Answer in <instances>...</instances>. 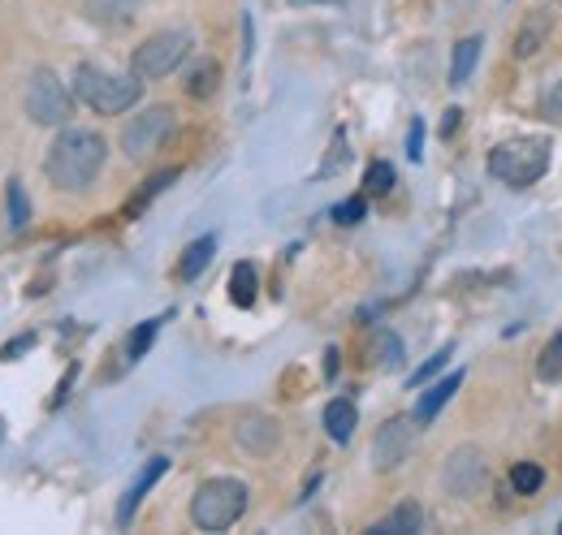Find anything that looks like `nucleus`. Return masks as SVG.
Masks as SVG:
<instances>
[{
	"label": "nucleus",
	"mask_w": 562,
	"mask_h": 535,
	"mask_svg": "<svg viewBox=\"0 0 562 535\" xmlns=\"http://www.w3.org/2000/svg\"><path fill=\"white\" fill-rule=\"evenodd\" d=\"M104 156H109V143L100 130H82V126H70V130L57 134V143L48 147V160H44V173L57 191L66 195H78L87 191L100 169H104Z\"/></svg>",
	"instance_id": "1"
},
{
	"label": "nucleus",
	"mask_w": 562,
	"mask_h": 535,
	"mask_svg": "<svg viewBox=\"0 0 562 535\" xmlns=\"http://www.w3.org/2000/svg\"><path fill=\"white\" fill-rule=\"evenodd\" d=\"M143 95V78L135 73H113L104 66H78L74 69V100H82L91 113L117 117L131 113Z\"/></svg>",
	"instance_id": "2"
},
{
	"label": "nucleus",
	"mask_w": 562,
	"mask_h": 535,
	"mask_svg": "<svg viewBox=\"0 0 562 535\" xmlns=\"http://www.w3.org/2000/svg\"><path fill=\"white\" fill-rule=\"evenodd\" d=\"M490 173L510 186V191H528L550 173V138H506L490 151Z\"/></svg>",
	"instance_id": "3"
},
{
	"label": "nucleus",
	"mask_w": 562,
	"mask_h": 535,
	"mask_svg": "<svg viewBox=\"0 0 562 535\" xmlns=\"http://www.w3.org/2000/svg\"><path fill=\"white\" fill-rule=\"evenodd\" d=\"M243 514H247V483L229 479V475L204 479L195 501H191V523L200 532H229Z\"/></svg>",
	"instance_id": "4"
},
{
	"label": "nucleus",
	"mask_w": 562,
	"mask_h": 535,
	"mask_svg": "<svg viewBox=\"0 0 562 535\" xmlns=\"http://www.w3.org/2000/svg\"><path fill=\"white\" fill-rule=\"evenodd\" d=\"M74 113V95L53 69H35L26 82V117L35 126H66Z\"/></svg>",
	"instance_id": "5"
},
{
	"label": "nucleus",
	"mask_w": 562,
	"mask_h": 535,
	"mask_svg": "<svg viewBox=\"0 0 562 535\" xmlns=\"http://www.w3.org/2000/svg\"><path fill=\"white\" fill-rule=\"evenodd\" d=\"M187 53H191V35L187 31H156L151 39H143L135 48V78H143V82L169 78L187 61Z\"/></svg>",
	"instance_id": "6"
},
{
	"label": "nucleus",
	"mask_w": 562,
	"mask_h": 535,
	"mask_svg": "<svg viewBox=\"0 0 562 535\" xmlns=\"http://www.w3.org/2000/svg\"><path fill=\"white\" fill-rule=\"evenodd\" d=\"M173 126H178V113H173L169 104L143 109L139 117H131V126L122 130V151H126L131 160H147V156H156V151L169 143Z\"/></svg>",
	"instance_id": "7"
},
{
	"label": "nucleus",
	"mask_w": 562,
	"mask_h": 535,
	"mask_svg": "<svg viewBox=\"0 0 562 535\" xmlns=\"http://www.w3.org/2000/svg\"><path fill=\"white\" fill-rule=\"evenodd\" d=\"M412 449H416V419H390L381 432H376V441H372V467L376 470H398L407 458H412Z\"/></svg>",
	"instance_id": "8"
},
{
	"label": "nucleus",
	"mask_w": 562,
	"mask_h": 535,
	"mask_svg": "<svg viewBox=\"0 0 562 535\" xmlns=\"http://www.w3.org/2000/svg\"><path fill=\"white\" fill-rule=\"evenodd\" d=\"M485 475H490L485 454H481L476 445H459V449L446 458V467H441V483H446L450 497H472V492H481Z\"/></svg>",
	"instance_id": "9"
},
{
	"label": "nucleus",
	"mask_w": 562,
	"mask_h": 535,
	"mask_svg": "<svg viewBox=\"0 0 562 535\" xmlns=\"http://www.w3.org/2000/svg\"><path fill=\"white\" fill-rule=\"evenodd\" d=\"M550 35H554V13H550V9H532V13L524 18V26L515 31V57H519V61L537 57V53L550 44Z\"/></svg>",
	"instance_id": "10"
},
{
	"label": "nucleus",
	"mask_w": 562,
	"mask_h": 535,
	"mask_svg": "<svg viewBox=\"0 0 562 535\" xmlns=\"http://www.w3.org/2000/svg\"><path fill=\"white\" fill-rule=\"evenodd\" d=\"M238 445L251 449V454H273L278 449V419L269 414H247L238 423Z\"/></svg>",
	"instance_id": "11"
},
{
	"label": "nucleus",
	"mask_w": 562,
	"mask_h": 535,
	"mask_svg": "<svg viewBox=\"0 0 562 535\" xmlns=\"http://www.w3.org/2000/svg\"><path fill=\"white\" fill-rule=\"evenodd\" d=\"M139 9L143 0H82L87 22H95V26H126L139 18Z\"/></svg>",
	"instance_id": "12"
},
{
	"label": "nucleus",
	"mask_w": 562,
	"mask_h": 535,
	"mask_svg": "<svg viewBox=\"0 0 562 535\" xmlns=\"http://www.w3.org/2000/svg\"><path fill=\"white\" fill-rule=\"evenodd\" d=\"M165 470H169V458H147V467L139 470V479L131 483V492H126V497H122V505H117V523H122V527H126V523L135 519L139 501L147 497V492H151V483H156V479H160Z\"/></svg>",
	"instance_id": "13"
},
{
	"label": "nucleus",
	"mask_w": 562,
	"mask_h": 535,
	"mask_svg": "<svg viewBox=\"0 0 562 535\" xmlns=\"http://www.w3.org/2000/svg\"><path fill=\"white\" fill-rule=\"evenodd\" d=\"M459 389H463V372H450L446 380H437L432 389H424V398L416 401V414H412V419H416V423H432V419L446 410V401L454 398Z\"/></svg>",
	"instance_id": "14"
},
{
	"label": "nucleus",
	"mask_w": 562,
	"mask_h": 535,
	"mask_svg": "<svg viewBox=\"0 0 562 535\" xmlns=\"http://www.w3.org/2000/svg\"><path fill=\"white\" fill-rule=\"evenodd\" d=\"M355 428H359V410H355L351 398H334L329 406H325V432H329L338 445L351 441Z\"/></svg>",
	"instance_id": "15"
},
{
	"label": "nucleus",
	"mask_w": 562,
	"mask_h": 535,
	"mask_svg": "<svg viewBox=\"0 0 562 535\" xmlns=\"http://www.w3.org/2000/svg\"><path fill=\"white\" fill-rule=\"evenodd\" d=\"M481 48H485V39H481V35H468V39H459V44H454V61H450V87H468L472 69H476V61H481Z\"/></svg>",
	"instance_id": "16"
},
{
	"label": "nucleus",
	"mask_w": 562,
	"mask_h": 535,
	"mask_svg": "<svg viewBox=\"0 0 562 535\" xmlns=\"http://www.w3.org/2000/svg\"><path fill=\"white\" fill-rule=\"evenodd\" d=\"M420 527H424V510L416 501H403L390 519H381V523L372 527V535H416Z\"/></svg>",
	"instance_id": "17"
},
{
	"label": "nucleus",
	"mask_w": 562,
	"mask_h": 535,
	"mask_svg": "<svg viewBox=\"0 0 562 535\" xmlns=\"http://www.w3.org/2000/svg\"><path fill=\"white\" fill-rule=\"evenodd\" d=\"M368 350H372V363H376V367H385V372L403 367V341H398V333L376 329V333H372V341H368Z\"/></svg>",
	"instance_id": "18"
},
{
	"label": "nucleus",
	"mask_w": 562,
	"mask_h": 535,
	"mask_svg": "<svg viewBox=\"0 0 562 535\" xmlns=\"http://www.w3.org/2000/svg\"><path fill=\"white\" fill-rule=\"evenodd\" d=\"M212 255H216V238L209 234V238H200V242H191V247L182 251L178 276H182V281H195V276H200V272L212 264Z\"/></svg>",
	"instance_id": "19"
},
{
	"label": "nucleus",
	"mask_w": 562,
	"mask_h": 535,
	"mask_svg": "<svg viewBox=\"0 0 562 535\" xmlns=\"http://www.w3.org/2000/svg\"><path fill=\"white\" fill-rule=\"evenodd\" d=\"M256 289H260L256 264H234V276H229V298H234V307H251V303H256Z\"/></svg>",
	"instance_id": "20"
},
{
	"label": "nucleus",
	"mask_w": 562,
	"mask_h": 535,
	"mask_svg": "<svg viewBox=\"0 0 562 535\" xmlns=\"http://www.w3.org/2000/svg\"><path fill=\"white\" fill-rule=\"evenodd\" d=\"M510 488H515L519 497L541 492V488H546V467H541V463H515V467H510Z\"/></svg>",
	"instance_id": "21"
},
{
	"label": "nucleus",
	"mask_w": 562,
	"mask_h": 535,
	"mask_svg": "<svg viewBox=\"0 0 562 535\" xmlns=\"http://www.w3.org/2000/svg\"><path fill=\"white\" fill-rule=\"evenodd\" d=\"M173 182H178V169H160L156 178H147V182H143V191H139V195H135V200L126 203V216H139L143 207H147V203L156 200V195H160L165 186H173Z\"/></svg>",
	"instance_id": "22"
},
{
	"label": "nucleus",
	"mask_w": 562,
	"mask_h": 535,
	"mask_svg": "<svg viewBox=\"0 0 562 535\" xmlns=\"http://www.w3.org/2000/svg\"><path fill=\"white\" fill-rule=\"evenodd\" d=\"M216 82H221V69H216V61H200V66L187 73V95L209 100L212 91H216Z\"/></svg>",
	"instance_id": "23"
},
{
	"label": "nucleus",
	"mask_w": 562,
	"mask_h": 535,
	"mask_svg": "<svg viewBox=\"0 0 562 535\" xmlns=\"http://www.w3.org/2000/svg\"><path fill=\"white\" fill-rule=\"evenodd\" d=\"M537 376H541V380H559V376H562V333L550 337V345L541 350V363H537Z\"/></svg>",
	"instance_id": "24"
},
{
	"label": "nucleus",
	"mask_w": 562,
	"mask_h": 535,
	"mask_svg": "<svg viewBox=\"0 0 562 535\" xmlns=\"http://www.w3.org/2000/svg\"><path fill=\"white\" fill-rule=\"evenodd\" d=\"M9 225H13V229H26V225H31V203H26V191H22L18 178L9 182Z\"/></svg>",
	"instance_id": "25"
},
{
	"label": "nucleus",
	"mask_w": 562,
	"mask_h": 535,
	"mask_svg": "<svg viewBox=\"0 0 562 535\" xmlns=\"http://www.w3.org/2000/svg\"><path fill=\"white\" fill-rule=\"evenodd\" d=\"M160 325H165V316H160V320H143L139 329L131 333V341H126V354H131V358H143V354L151 350L156 333H160Z\"/></svg>",
	"instance_id": "26"
},
{
	"label": "nucleus",
	"mask_w": 562,
	"mask_h": 535,
	"mask_svg": "<svg viewBox=\"0 0 562 535\" xmlns=\"http://www.w3.org/2000/svg\"><path fill=\"white\" fill-rule=\"evenodd\" d=\"M363 186H368V195H390V191H394V169H390L385 160H376V164L368 169Z\"/></svg>",
	"instance_id": "27"
},
{
	"label": "nucleus",
	"mask_w": 562,
	"mask_h": 535,
	"mask_svg": "<svg viewBox=\"0 0 562 535\" xmlns=\"http://www.w3.org/2000/svg\"><path fill=\"white\" fill-rule=\"evenodd\" d=\"M450 354H454V345H441V350H437V354H432V358L424 363L420 372H412V389H420V385H428V380H432V376H437V372H441V367L450 363Z\"/></svg>",
	"instance_id": "28"
},
{
	"label": "nucleus",
	"mask_w": 562,
	"mask_h": 535,
	"mask_svg": "<svg viewBox=\"0 0 562 535\" xmlns=\"http://www.w3.org/2000/svg\"><path fill=\"white\" fill-rule=\"evenodd\" d=\"M363 216H368V203H363V195H359V200H347V203H338V207H334V220H338V225H359Z\"/></svg>",
	"instance_id": "29"
},
{
	"label": "nucleus",
	"mask_w": 562,
	"mask_h": 535,
	"mask_svg": "<svg viewBox=\"0 0 562 535\" xmlns=\"http://www.w3.org/2000/svg\"><path fill=\"white\" fill-rule=\"evenodd\" d=\"M407 156H412V160H424V122L420 117L412 122V134H407Z\"/></svg>",
	"instance_id": "30"
},
{
	"label": "nucleus",
	"mask_w": 562,
	"mask_h": 535,
	"mask_svg": "<svg viewBox=\"0 0 562 535\" xmlns=\"http://www.w3.org/2000/svg\"><path fill=\"white\" fill-rule=\"evenodd\" d=\"M31 345H35V337L26 333V337H18V341H9V345H4V350H0V358H4V363H9V358H18V354H26V350H31Z\"/></svg>",
	"instance_id": "31"
},
{
	"label": "nucleus",
	"mask_w": 562,
	"mask_h": 535,
	"mask_svg": "<svg viewBox=\"0 0 562 535\" xmlns=\"http://www.w3.org/2000/svg\"><path fill=\"white\" fill-rule=\"evenodd\" d=\"M459 117H463L459 109H450V113L441 117V138H446V134H454V130H459Z\"/></svg>",
	"instance_id": "32"
},
{
	"label": "nucleus",
	"mask_w": 562,
	"mask_h": 535,
	"mask_svg": "<svg viewBox=\"0 0 562 535\" xmlns=\"http://www.w3.org/2000/svg\"><path fill=\"white\" fill-rule=\"evenodd\" d=\"M325 376H329V380L338 376V350H329V354H325Z\"/></svg>",
	"instance_id": "33"
},
{
	"label": "nucleus",
	"mask_w": 562,
	"mask_h": 535,
	"mask_svg": "<svg viewBox=\"0 0 562 535\" xmlns=\"http://www.w3.org/2000/svg\"><path fill=\"white\" fill-rule=\"evenodd\" d=\"M559 532H562V527H559Z\"/></svg>",
	"instance_id": "34"
}]
</instances>
